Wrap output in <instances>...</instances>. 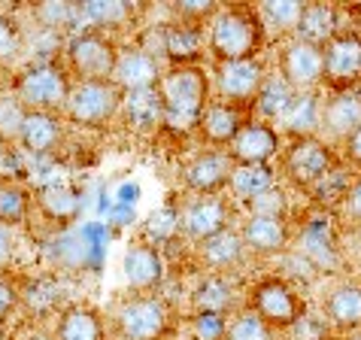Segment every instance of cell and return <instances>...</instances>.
<instances>
[{
  "instance_id": "cell-1",
  "label": "cell",
  "mask_w": 361,
  "mask_h": 340,
  "mask_svg": "<svg viewBox=\"0 0 361 340\" xmlns=\"http://www.w3.org/2000/svg\"><path fill=\"white\" fill-rule=\"evenodd\" d=\"M161 95H164V125L173 131H192L200 125L207 113V73L200 67H173L161 76Z\"/></svg>"
},
{
  "instance_id": "cell-2",
  "label": "cell",
  "mask_w": 361,
  "mask_h": 340,
  "mask_svg": "<svg viewBox=\"0 0 361 340\" xmlns=\"http://www.w3.org/2000/svg\"><path fill=\"white\" fill-rule=\"evenodd\" d=\"M262 43V25L246 9H225L213 18L209 28V52L219 58V64L249 61Z\"/></svg>"
},
{
  "instance_id": "cell-3",
  "label": "cell",
  "mask_w": 361,
  "mask_h": 340,
  "mask_svg": "<svg viewBox=\"0 0 361 340\" xmlns=\"http://www.w3.org/2000/svg\"><path fill=\"white\" fill-rule=\"evenodd\" d=\"M16 92H18V101H22L27 109H61L67 107V97L73 92L70 85V76L61 64L55 61H43V64H34L27 67L16 83Z\"/></svg>"
},
{
  "instance_id": "cell-4",
  "label": "cell",
  "mask_w": 361,
  "mask_h": 340,
  "mask_svg": "<svg viewBox=\"0 0 361 340\" xmlns=\"http://www.w3.org/2000/svg\"><path fill=\"white\" fill-rule=\"evenodd\" d=\"M125 104V92L113 79H85L76 83L67 97V116L76 125H104Z\"/></svg>"
},
{
  "instance_id": "cell-5",
  "label": "cell",
  "mask_w": 361,
  "mask_h": 340,
  "mask_svg": "<svg viewBox=\"0 0 361 340\" xmlns=\"http://www.w3.org/2000/svg\"><path fill=\"white\" fill-rule=\"evenodd\" d=\"M118 55L122 52L116 49L113 40H106L97 31L76 34L67 43V61L70 70L79 73V83H85V79H113Z\"/></svg>"
},
{
  "instance_id": "cell-6",
  "label": "cell",
  "mask_w": 361,
  "mask_h": 340,
  "mask_svg": "<svg viewBox=\"0 0 361 340\" xmlns=\"http://www.w3.org/2000/svg\"><path fill=\"white\" fill-rule=\"evenodd\" d=\"M255 313L262 316L267 325L288 328L304 316V304L298 301V295L286 283L267 279V283H262L255 289Z\"/></svg>"
},
{
  "instance_id": "cell-7",
  "label": "cell",
  "mask_w": 361,
  "mask_h": 340,
  "mask_svg": "<svg viewBox=\"0 0 361 340\" xmlns=\"http://www.w3.org/2000/svg\"><path fill=\"white\" fill-rule=\"evenodd\" d=\"M118 328L128 340H155L167 328V310L155 298H137L118 310Z\"/></svg>"
},
{
  "instance_id": "cell-8",
  "label": "cell",
  "mask_w": 361,
  "mask_h": 340,
  "mask_svg": "<svg viewBox=\"0 0 361 340\" xmlns=\"http://www.w3.org/2000/svg\"><path fill=\"white\" fill-rule=\"evenodd\" d=\"M161 67L152 55H146L143 49H131V52L118 55V64L113 70V83L122 92H140V88H155L161 85Z\"/></svg>"
},
{
  "instance_id": "cell-9",
  "label": "cell",
  "mask_w": 361,
  "mask_h": 340,
  "mask_svg": "<svg viewBox=\"0 0 361 340\" xmlns=\"http://www.w3.org/2000/svg\"><path fill=\"white\" fill-rule=\"evenodd\" d=\"M122 274L125 283L137 289V292H146V289H155L164 277V262L161 253L152 243H134L128 246V253L122 258Z\"/></svg>"
},
{
  "instance_id": "cell-10",
  "label": "cell",
  "mask_w": 361,
  "mask_h": 340,
  "mask_svg": "<svg viewBox=\"0 0 361 340\" xmlns=\"http://www.w3.org/2000/svg\"><path fill=\"white\" fill-rule=\"evenodd\" d=\"M231 174H234L231 155H225V152H204L185 167V186L195 188V192H200V195H213L225 183H231Z\"/></svg>"
},
{
  "instance_id": "cell-11",
  "label": "cell",
  "mask_w": 361,
  "mask_h": 340,
  "mask_svg": "<svg viewBox=\"0 0 361 340\" xmlns=\"http://www.w3.org/2000/svg\"><path fill=\"white\" fill-rule=\"evenodd\" d=\"M219 92L231 101H246L262 92L264 85V70L258 61H231V64H219Z\"/></svg>"
},
{
  "instance_id": "cell-12",
  "label": "cell",
  "mask_w": 361,
  "mask_h": 340,
  "mask_svg": "<svg viewBox=\"0 0 361 340\" xmlns=\"http://www.w3.org/2000/svg\"><path fill=\"white\" fill-rule=\"evenodd\" d=\"M276 146L279 137L270 125H243V131L231 143V158H237L240 164H264L276 152Z\"/></svg>"
},
{
  "instance_id": "cell-13",
  "label": "cell",
  "mask_w": 361,
  "mask_h": 340,
  "mask_svg": "<svg viewBox=\"0 0 361 340\" xmlns=\"http://www.w3.org/2000/svg\"><path fill=\"white\" fill-rule=\"evenodd\" d=\"M331 158H328V149L322 143H316V140H298L295 149L288 152V174H292L295 183L300 186H310V183H319L322 176H328L331 170Z\"/></svg>"
},
{
  "instance_id": "cell-14",
  "label": "cell",
  "mask_w": 361,
  "mask_h": 340,
  "mask_svg": "<svg viewBox=\"0 0 361 340\" xmlns=\"http://www.w3.org/2000/svg\"><path fill=\"white\" fill-rule=\"evenodd\" d=\"M283 73L288 85H313L325 73V55L310 43H292L283 55Z\"/></svg>"
},
{
  "instance_id": "cell-15",
  "label": "cell",
  "mask_w": 361,
  "mask_h": 340,
  "mask_svg": "<svg viewBox=\"0 0 361 340\" xmlns=\"http://www.w3.org/2000/svg\"><path fill=\"white\" fill-rule=\"evenodd\" d=\"M125 116L137 131H155L158 125H164V95L161 88H140V92L125 95Z\"/></svg>"
},
{
  "instance_id": "cell-16",
  "label": "cell",
  "mask_w": 361,
  "mask_h": 340,
  "mask_svg": "<svg viewBox=\"0 0 361 340\" xmlns=\"http://www.w3.org/2000/svg\"><path fill=\"white\" fill-rule=\"evenodd\" d=\"M225 219H228V210L219 198H200L192 207L185 210L183 216V228L188 237L195 240H209L216 237L219 231H225Z\"/></svg>"
},
{
  "instance_id": "cell-17",
  "label": "cell",
  "mask_w": 361,
  "mask_h": 340,
  "mask_svg": "<svg viewBox=\"0 0 361 340\" xmlns=\"http://www.w3.org/2000/svg\"><path fill=\"white\" fill-rule=\"evenodd\" d=\"M58 140H61V122H58V116L43 113V109H27L18 143H22L27 152L43 155V152H52L58 146Z\"/></svg>"
},
{
  "instance_id": "cell-18",
  "label": "cell",
  "mask_w": 361,
  "mask_h": 340,
  "mask_svg": "<svg viewBox=\"0 0 361 340\" xmlns=\"http://www.w3.org/2000/svg\"><path fill=\"white\" fill-rule=\"evenodd\" d=\"M204 49V40L195 22H170L164 25V58L176 67H192V61Z\"/></svg>"
},
{
  "instance_id": "cell-19",
  "label": "cell",
  "mask_w": 361,
  "mask_h": 340,
  "mask_svg": "<svg viewBox=\"0 0 361 340\" xmlns=\"http://www.w3.org/2000/svg\"><path fill=\"white\" fill-rule=\"evenodd\" d=\"M325 73L334 83H349L361 76V40L358 37H337L325 52Z\"/></svg>"
},
{
  "instance_id": "cell-20",
  "label": "cell",
  "mask_w": 361,
  "mask_h": 340,
  "mask_svg": "<svg viewBox=\"0 0 361 340\" xmlns=\"http://www.w3.org/2000/svg\"><path fill=\"white\" fill-rule=\"evenodd\" d=\"M104 337V325L94 310L88 307H67L61 319H58V334L55 340H100Z\"/></svg>"
},
{
  "instance_id": "cell-21",
  "label": "cell",
  "mask_w": 361,
  "mask_h": 340,
  "mask_svg": "<svg viewBox=\"0 0 361 340\" xmlns=\"http://www.w3.org/2000/svg\"><path fill=\"white\" fill-rule=\"evenodd\" d=\"M200 128H204V137L209 143H234V137L243 131V122H240V113L228 104H209L204 119H200Z\"/></svg>"
},
{
  "instance_id": "cell-22",
  "label": "cell",
  "mask_w": 361,
  "mask_h": 340,
  "mask_svg": "<svg viewBox=\"0 0 361 340\" xmlns=\"http://www.w3.org/2000/svg\"><path fill=\"white\" fill-rule=\"evenodd\" d=\"M137 6L125 0H85L79 4V22H88L94 28H118L128 18H134Z\"/></svg>"
},
{
  "instance_id": "cell-23",
  "label": "cell",
  "mask_w": 361,
  "mask_h": 340,
  "mask_svg": "<svg viewBox=\"0 0 361 340\" xmlns=\"http://www.w3.org/2000/svg\"><path fill=\"white\" fill-rule=\"evenodd\" d=\"M286 225L283 219H274V216H252L243 228V240L258 253H276V249L286 246Z\"/></svg>"
},
{
  "instance_id": "cell-24",
  "label": "cell",
  "mask_w": 361,
  "mask_h": 340,
  "mask_svg": "<svg viewBox=\"0 0 361 340\" xmlns=\"http://www.w3.org/2000/svg\"><path fill=\"white\" fill-rule=\"evenodd\" d=\"M228 186H231V192H234L237 198H243V201H255V198H262L264 192H270L274 176H270V170L264 164H240V167H234Z\"/></svg>"
},
{
  "instance_id": "cell-25",
  "label": "cell",
  "mask_w": 361,
  "mask_h": 340,
  "mask_svg": "<svg viewBox=\"0 0 361 340\" xmlns=\"http://www.w3.org/2000/svg\"><path fill=\"white\" fill-rule=\"evenodd\" d=\"M325 122L334 134H349V131L355 134L361 128V95L346 92V95L334 97L325 109Z\"/></svg>"
},
{
  "instance_id": "cell-26",
  "label": "cell",
  "mask_w": 361,
  "mask_h": 340,
  "mask_svg": "<svg viewBox=\"0 0 361 340\" xmlns=\"http://www.w3.org/2000/svg\"><path fill=\"white\" fill-rule=\"evenodd\" d=\"M334 31V9L328 4H310L304 6L300 13V22H298V34H300V43H319V40L331 37Z\"/></svg>"
},
{
  "instance_id": "cell-27",
  "label": "cell",
  "mask_w": 361,
  "mask_h": 340,
  "mask_svg": "<svg viewBox=\"0 0 361 340\" xmlns=\"http://www.w3.org/2000/svg\"><path fill=\"white\" fill-rule=\"evenodd\" d=\"M295 92L292 85L286 83V76H276V79H267L262 85V92H258V109H262V116L267 119H286L288 107L295 104Z\"/></svg>"
},
{
  "instance_id": "cell-28",
  "label": "cell",
  "mask_w": 361,
  "mask_h": 340,
  "mask_svg": "<svg viewBox=\"0 0 361 340\" xmlns=\"http://www.w3.org/2000/svg\"><path fill=\"white\" fill-rule=\"evenodd\" d=\"M328 316L343 328L361 325V289L355 286H340L334 295L328 298Z\"/></svg>"
},
{
  "instance_id": "cell-29",
  "label": "cell",
  "mask_w": 361,
  "mask_h": 340,
  "mask_svg": "<svg viewBox=\"0 0 361 340\" xmlns=\"http://www.w3.org/2000/svg\"><path fill=\"white\" fill-rule=\"evenodd\" d=\"M240 249H243V240L225 228V231H219L216 237H209L200 243V255H204V262L213 265V267H231L240 258Z\"/></svg>"
},
{
  "instance_id": "cell-30",
  "label": "cell",
  "mask_w": 361,
  "mask_h": 340,
  "mask_svg": "<svg viewBox=\"0 0 361 340\" xmlns=\"http://www.w3.org/2000/svg\"><path fill=\"white\" fill-rule=\"evenodd\" d=\"M283 122L292 134H310L319 122H322V107H319V101L313 95H298L295 104L288 107Z\"/></svg>"
},
{
  "instance_id": "cell-31",
  "label": "cell",
  "mask_w": 361,
  "mask_h": 340,
  "mask_svg": "<svg viewBox=\"0 0 361 340\" xmlns=\"http://www.w3.org/2000/svg\"><path fill=\"white\" fill-rule=\"evenodd\" d=\"M39 207L46 210L49 219H61V222H70L79 213V198L64 186H49L39 195Z\"/></svg>"
},
{
  "instance_id": "cell-32",
  "label": "cell",
  "mask_w": 361,
  "mask_h": 340,
  "mask_svg": "<svg viewBox=\"0 0 361 340\" xmlns=\"http://www.w3.org/2000/svg\"><path fill=\"white\" fill-rule=\"evenodd\" d=\"M192 301L197 310H207V313H222V310L231 304V286L222 277H207L204 283L195 289Z\"/></svg>"
},
{
  "instance_id": "cell-33",
  "label": "cell",
  "mask_w": 361,
  "mask_h": 340,
  "mask_svg": "<svg viewBox=\"0 0 361 340\" xmlns=\"http://www.w3.org/2000/svg\"><path fill=\"white\" fill-rule=\"evenodd\" d=\"M179 225H183V216H179L170 204L161 207V210H155V213L146 219V237H149V243L158 246V243H167V240H173L176 231H179Z\"/></svg>"
},
{
  "instance_id": "cell-34",
  "label": "cell",
  "mask_w": 361,
  "mask_h": 340,
  "mask_svg": "<svg viewBox=\"0 0 361 340\" xmlns=\"http://www.w3.org/2000/svg\"><path fill=\"white\" fill-rule=\"evenodd\" d=\"M27 207H31V201L18 186H0V225L4 228L22 225Z\"/></svg>"
},
{
  "instance_id": "cell-35",
  "label": "cell",
  "mask_w": 361,
  "mask_h": 340,
  "mask_svg": "<svg viewBox=\"0 0 361 340\" xmlns=\"http://www.w3.org/2000/svg\"><path fill=\"white\" fill-rule=\"evenodd\" d=\"M34 18L43 28H67L79 22V4H67V0H46V4L34 6Z\"/></svg>"
},
{
  "instance_id": "cell-36",
  "label": "cell",
  "mask_w": 361,
  "mask_h": 340,
  "mask_svg": "<svg viewBox=\"0 0 361 340\" xmlns=\"http://www.w3.org/2000/svg\"><path fill=\"white\" fill-rule=\"evenodd\" d=\"M27 119V107L18 101V97H4L0 101V137L4 140H18L22 137Z\"/></svg>"
},
{
  "instance_id": "cell-37",
  "label": "cell",
  "mask_w": 361,
  "mask_h": 340,
  "mask_svg": "<svg viewBox=\"0 0 361 340\" xmlns=\"http://www.w3.org/2000/svg\"><path fill=\"white\" fill-rule=\"evenodd\" d=\"M228 340H270L267 322L255 313V310L240 313L234 322H231V328H228Z\"/></svg>"
},
{
  "instance_id": "cell-38",
  "label": "cell",
  "mask_w": 361,
  "mask_h": 340,
  "mask_svg": "<svg viewBox=\"0 0 361 340\" xmlns=\"http://www.w3.org/2000/svg\"><path fill=\"white\" fill-rule=\"evenodd\" d=\"M192 334L195 340H225L228 337V322L222 313H207L197 310L192 316Z\"/></svg>"
},
{
  "instance_id": "cell-39",
  "label": "cell",
  "mask_w": 361,
  "mask_h": 340,
  "mask_svg": "<svg viewBox=\"0 0 361 340\" xmlns=\"http://www.w3.org/2000/svg\"><path fill=\"white\" fill-rule=\"evenodd\" d=\"M300 13H304V6L298 0H267L264 4V16L274 25H283V28H298Z\"/></svg>"
},
{
  "instance_id": "cell-40",
  "label": "cell",
  "mask_w": 361,
  "mask_h": 340,
  "mask_svg": "<svg viewBox=\"0 0 361 340\" xmlns=\"http://www.w3.org/2000/svg\"><path fill=\"white\" fill-rule=\"evenodd\" d=\"M22 46V28H18L16 18L9 16H0V61L13 58Z\"/></svg>"
},
{
  "instance_id": "cell-41",
  "label": "cell",
  "mask_w": 361,
  "mask_h": 340,
  "mask_svg": "<svg viewBox=\"0 0 361 340\" xmlns=\"http://www.w3.org/2000/svg\"><path fill=\"white\" fill-rule=\"evenodd\" d=\"M292 328L300 334V340H319V337H322V332H325L322 322H319L316 316H300Z\"/></svg>"
},
{
  "instance_id": "cell-42",
  "label": "cell",
  "mask_w": 361,
  "mask_h": 340,
  "mask_svg": "<svg viewBox=\"0 0 361 340\" xmlns=\"http://www.w3.org/2000/svg\"><path fill=\"white\" fill-rule=\"evenodd\" d=\"M176 13H179V22H192V16H207V13H213V4H204V0H197V4H188V0H179V4L173 6Z\"/></svg>"
},
{
  "instance_id": "cell-43",
  "label": "cell",
  "mask_w": 361,
  "mask_h": 340,
  "mask_svg": "<svg viewBox=\"0 0 361 340\" xmlns=\"http://www.w3.org/2000/svg\"><path fill=\"white\" fill-rule=\"evenodd\" d=\"M18 304V292L13 283H6V279H0V319H6L9 313L16 310Z\"/></svg>"
},
{
  "instance_id": "cell-44",
  "label": "cell",
  "mask_w": 361,
  "mask_h": 340,
  "mask_svg": "<svg viewBox=\"0 0 361 340\" xmlns=\"http://www.w3.org/2000/svg\"><path fill=\"white\" fill-rule=\"evenodd\" d=\"M9 258H13V234H9V228L0 225V267H6Z\"/></svg>"
},
{
  "instance_id": "cell-45",
  "label": "cell",
  "mask_w": 361,
  "mask_h": 340,
  "mask_svg": "<svg viewBox=\"0 0 361 340\" xmlns=\"http://www.w3.org/2000/svg\"><path fill=\"white\" fill-rule=\"evenodd\" d=\"M349 152H353V158H358V162H361V128L353 137H349Z\"/></svg>"
},
{
  "instance_id": "cell-46",
  "label": "cell",
  "mask_w": 361,
  "mask_h": 340,
  "mask_svg": "<svg viewBox=\"0 0 361 340\" xmlns=\"http://www.w3.org/2000/svg\"><path fill=\"white\" fill-rule=\"evenodd\" d=\"M353 210H355V216H361V183L355 186V192H353Z\"/></svg>"
}]
</instances>
